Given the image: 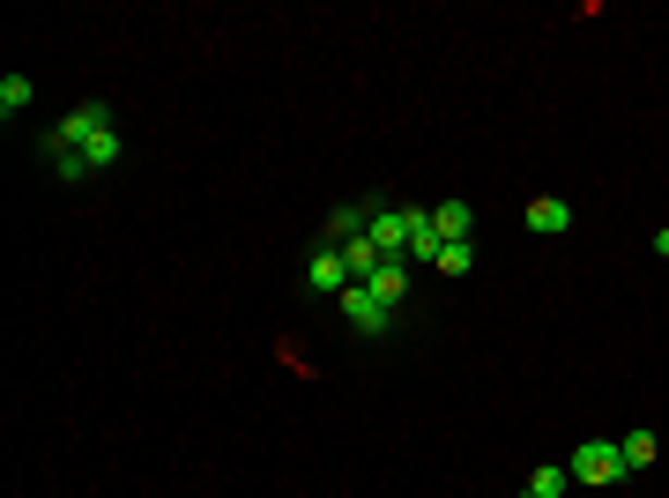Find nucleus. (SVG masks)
<instances>
[{
	"label": "nucleus",
	"mask_w": 669,
	"mask_h": 498,
	"mask_svg": "<svg viewBox=\"0 0 669 498\" xmlns=\"http://www.w3.org/2000/svg\"><path fill=\"white\" fill-rule=\"evenodd\" d=\"M120 157H126V134H120V112L105 97L75 105L68 120H52V134H45V165H52L60 186H89V179L120 171Z\"/></svg>",
	"instance_id": "1"
},
{
	"label": "nucleus",
	"mask_w": 669,
	"mask_h": 498,
	"mask_svg": "<svg viewBox=\"0 0 669 498\" xmlns=\"http://www.w3.org/2000/svg\"><path fill=\"white\" fill-rule=\"evenodd\" d=\"M565 469H573V484H618L625 476V447L618 439H581Z\"/></svg>",
	"instance_id": "2"
},
{
	"label": "nucleus",
	"mask_w": 669,
	"mask_h": 498,
	"mask_svg": "<svg viewBox=\"0 0 669 498\" xmlns=\"http://www.w3.org/2000/svg\"><path fill=\"white\" fill-rule=\"evenodd\" d=\"M334 305H342V320H350L357 335H387V328H394V305H379L365 283H350V291L334 297Z\"/></svg>",
	"instance_id": "3"
},
{
	"label": "nucleus",
	"mask_w": 669,
	"mask_h": 498,
	"mask_svg": "<svg viewBox=\"0 0 669 498\" xmlns=\"http://www.w3.org/2000/svg\"><path fill=\"white\" fill-rule=\"evenodd\" d=\"M305 291L313 297H342L350 291V260H342V246H320L313 260H305Z\"/></svg>",
	"instance_id": "4"
},
{
	"label": "nucleus",
	"mask_w": 669,
	"mask_h": 498,
	"mask_svg": "<svg viewBox=\"0 0 669 498\" xmlns=\"http://www.w3.org/2000/svg\"><path fill=\"white\" fill-rule=\"evenodd\" d=\"M365 223H373V202H334V208H328V246L365 239Z\"/></svg>",
	"instance_id": "5"
},
{
	"label": "nucleus",
	"mask_w": 669,
	"mask_h": 498,
	"mask_svg": "<svg viewBox=\"0 0 669 498\" xmlns=\"http://www.w3.org/2000/svg\"><path fill=\"white\" fill-rule=\"evenodd\" d=\"M528 231H536V239H565V231H573V208L558 202V194L528 202Z\"/></svg>",
	"instance_id": "6"
},
{
	"label": "nucleus",
	"mask_w": 669,
	"mask_h": 498,
	"mask_svg": "<svg viewBox=\"0 0 669 498\" xmlns=\"http://www.w3.org/2000/svg\"><path fill=\"white\" fill-rule=\"evenodd\" d=\"M365 291H373L379 305H402V297H410V260H379V268H373V283H365Z\"/></svg>",
	"instance_id": "7"
},
{
	"label": "nucleus",
	"mask_w": 669,
	"mask_h": 498,
	"mask_svg": "<svg viewBox=\"0 0 669 498\" xmlns=\"http://www.w3.org/2000/svg\"><path fill=\"white\" fill-rule=\"evenodd\" d=\"M439 253H447V239H439L431 208H417V223H410V260H431V268H439Z\"/></svg>",
	"instance_id": "8"
},
{
	"label": "nucleus",
	"mask_w": 669,
	"mask_h": 498,
	"mask_svg": "<svg viewBox=\"0 0 669 498\" xmlns=\"http://www.w3.org/2000/svg\"><path fill=\"white\" fill-rule=\"evenodd\" d=\"M431 223H439V239H476V208H469V202H439V208H431Z\"/></svg>",
	"instance_id": "9"
},
{
	"label": "nucleus",
	"mask_w": 669,
	"mask_h": 498,
	"mask_svg": "<svg viewBox=\"0 0 669 498\" xmlns=\"http://www.w3.org/2000/svg\"><path fill=\"white\" fill-rule=\"evenodd\" d=\"M618 447H625V476H632V469H655V454H662V432H647V424H640V432H625Z\"/></svg>",
	"instance_id": "10"
},
{
	"label": "nucleus",
	"mask_w": 669,
	"mask_h": 498,
	"mask_svg": "<svg viewBox=\"0 0 669 498\" xmlns=\"http://www.w3.org/2000/svg\"><path fill=\"white\" fill-rule=\"evenodd\" d=\"M565 484H573V469H558V461L528 469V498H565Z\"/></svg>",
	"instance_id": "11"
},
{
	"label": "nucleus",
	"mask_w": 669,
	"mask_h": 498,
	"mask_svg": "<svg viewBox=\"0 0 669 498\" xmlns=\"http://www.w3.org/2000/svg\"><path fill=\"white\" fill-rule=\"evenodd\" d=\"M31 97H38V83H31V75H0V120H15Z\"/></svg>",
	"instance_id": "12"
},
{
	"label": "nucleus",
	"mask_w": 669,
	"mask_h": 498,
	"mask_svg": "<svg viewBox=\"0 0 669 498\" xmlns=\"http://www.w3.org/2000/svg\"><path fill=\"white\" fill-rule=\"evenodd\" d=\"M342 260H350V283H373L379 246H373V239H350V246H342Z\"/></svg>",
	"instance_id": "13"
},
{
	"label": "nucleus",
	"mask_w": 669,
	"mask_h": 498,
	"mask_svg": "<svg viewBox=\"0 0 669 498\" xmlns=\"http://www.w3.org/2000/svg\"><path fill=\"white\" fill-rule=\"evenodd\" d=\"M476 268V239H447V253H439V276H469Z\"/></svg>",
	"instance_id": "14"
}]
</instances>
